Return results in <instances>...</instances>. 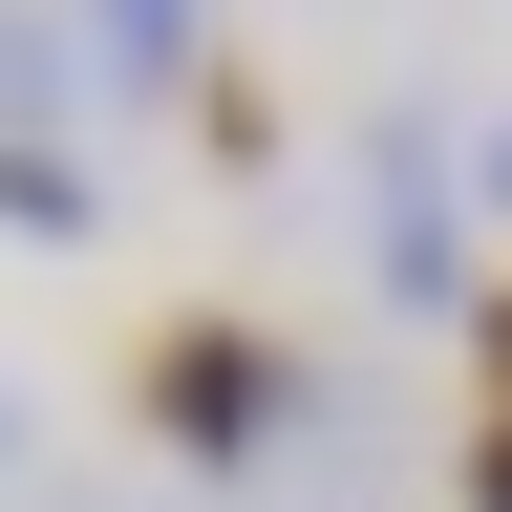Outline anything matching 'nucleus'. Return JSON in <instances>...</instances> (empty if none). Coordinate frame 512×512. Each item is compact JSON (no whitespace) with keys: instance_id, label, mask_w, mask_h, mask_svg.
<instances>
[{"instance_id":"obj_9","label":"nucleus","mask_w":512,"mask_h":512,"mask_svg":"<svg viewBox=\"0 0 512 512\" xmlns=\"http://www.w3.org/2000/svg\"><path fill=\"white\" fill-rule=\"evenodd\" d=\"M0 491H22V384H0Z\"/></svg>"},{"instance_id":"obj_6","label":"nucleus","mask_w":512,"mask_h":512,"mask_svg":"<svg viewBox=\"0 0 512 512\" xmlns=\"http://www.w3.org/2000/svg\"><path fill=\"white\" fill-rule=\"evenodd\" d=\"M192 128H214V171H256L278 150V86H256V64H192Z\"/></svg>"},{"instance_id":"obj_1","label":"nucleus","mask_w":512,"mask_h":512,"mask_svg":"<svg viewBox=\"0 0 512 512\" xmlns=\"http://www.w3.org/2000/svg\"><path fill=\"white\" fill-rule=\"evenodd\" d=\"M128 427H150L171 470L214 491V470H278V448L320 427V384H299V342H278V320L171 299V320H128Z\"/></svg>"},{"instance_id":"obj_7","label":"nucleus","mask_w":512,"mask_h":512,"mask_svg":"<svg viewBox=\"0 0 512 512\" xmlns=\"http://www.w3.org/2000/svg\"><path fill=\"white\" fill-rule=\"evenodd\" d=\"M470 235H512V107L470 128Z\"/></svg>"},{"instance_id":"obj_8","label":"nucleus","mask_w":512,"mask_h":512,"mask_svg":"<svg viewBox=\"0 0 512 512\" xmlns=\"http://www.w3.org/2000/svg\"><path fill=\"white\" fill-rule=\"evenodd\" d=\"M470 512H512V406H470Z\"/></svg>"},{"instance_id":"obj_5","label":"nucleus","mask_w":512,"mask_h":512,"mask_svg":"<svg viewBox=\"0 0 512 512\" xmlns=\"http://www.w3.org/2000/svg\"><path fill=\"white\" fill-rule=\"evenodd\" d=\"M0 235H22V256H86V235H107L86 150H0Z\"/></svg>"},{"instance_id":"obj_4","label":"nucleus","mask_w":512,"mask_h":512,"mask_svg":"<svg viewBox=\"0 0 512 512\" xmlns=\"http://www.w3.org/2000/svg\"><path fill=\"white\" fill-rule=\"evenodd\" d=\"M64 107H86V22L64 0H0V150H64Z\"/></svg>"},{"instance_id":"obj_2","label":"nucleus","mask_w":512,"mask_h":512,"mask_svg":"<svg viewBox=\"0 0 512 512\" xmlns=\"http://www.w3.org/2000/svg\"><path fill=\"white\" fill-rule=\"evenodd\" d=\"M363 278L406 299V320H470V150H448L427 107H384V150H363Z\"/></svg>"},{"instance_id":"obj_3","label":"nucleus","mask_w":512,"mask_h":512,"mask_svg":"<svg viewBox=\"0 0 512 512\" xmlns=\"http://www.w3.org/2000/svg\"><path fill=\"white\" fill-rule=\"evenodd\" d=\"M86 22V86H128V107H192V64H214V0H64Z\"/></svg>"}]
</instances>
